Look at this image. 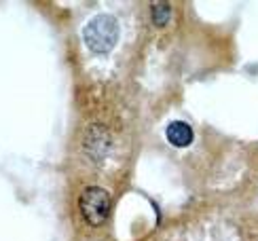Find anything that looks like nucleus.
<instances>
[{
    "mask_svg": "<svg viewBox=\"0 0 258 241\" xmlns=\"http://www.w3.org/2000/svg\"><path fill=\"white\" fill-rule=\"evenodd\" d=\"M83 38L93 53H108L119 40V24L112 15H95L85 26Z\"/></svg>",
    "mask_w": 258,
    "mask_h": 241,
    "instance_id": "f257e3e1",
    "label": "nucleus"
},
{
    "mask_svg": "<svg viewBox=\"0 0 258 241\" xmlns=\"http://www.w3.org/2000/svg\"><path fill=\"white\" fill-rule=\"evenodd\" d=\"M79 210L91 226H100L110 214V195L102 186H87L79 197Z\"/></svg>",
    "mask_w": 258,
    "mask_h": 241,
    "instance_id": "f03ea898",
    "label": "nucleus"
},
{
    "mask_svg": "<svg viewBox=\"0 0 258 241\" xmlns=\"http://www.w3.org/2000/svg\"><path fill=\"white\" fill-rule=\"evenodd\" d=\"M165 136H167L171 146L184 148V146H188L190 142H192V129L184 123V120H174V123L167 125Z\"/></svg>",
    "mask_w": 258,
    "mask_h": 241,
    "instance_id": "7ed1b4c3",
    "label": "nucleus"
},
{
    "mask_svg": "<svg viewBox=\"0 0 258 241\" xmlns=\"http://www.w3.org/2000/svg\"><path fill=\"white\" fill-rule=\"evenodd\" d=\"M153 17L157 26H165L169 19V5H155L153 7Z\"/></svg>",
    "mask_w": 258,
    "mask_h": 241,
    "instance_id": "20e7f679",
    "label": "nucleus"
}]
</instances>
